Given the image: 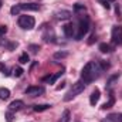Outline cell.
Returning <instances> with one entry per match:
<instances>
[{
    "instance_id": "1",
    "label": "cell",
    "mask_w": 122,
    "mask_h": 122,
    "mask_svg": "<svg viewBox=\"0 0 122 122\" xmlns=\"http://www.w3.org/2000/svg\"><path fill=\"white\" fill-rule=\"evenodd\" d=\"M101 72H102V68L99 65V61H90L84 65L81 71V80L85 84H90L101 75Z\"/></svg>"
},
{
    "instance_id": "2",
    "label": "cell",
    "mask_w": 122,
    "mask_h": 122,
    "mask_svg": "<svg viewBox=\"0 0 122 122\" xmlns=\"http://www.w3.org/2000/svg\"><path fill=\"white\" fill-rule=\"evenodd\" d=\"M90 30V17L88 16H82L78 20V27H77V33H75V40H81Z\"/></svg>"
},
{
    "instance_id": "3",
    "label": "cell",
    "mask_w": 122,
    "mask_h": 122,
    "mask_svg": "<svg viewBox=\"0 0 122 122\" xmlns=\"http://www.w3.org/2000/svg\"><path fill=\"white\" fill-rule=\"evenodd\" d=\"M84 90H85V82H84L82 80H80V81L74 82V84H72V87H71V90L65 94L64 101H71L72 98H75L77 95H80Z\"/></svg>"
},
{
    "instance_id": "4",
    "label": "cell",
    "mask_w": 122,
    "mask_h": 122,
    "mask_svg": "<svg viewBox=\"0 0 122 122\" xmlns=\"http://www.w3.org/2000/svg\"><path fill=\"white\" fill-rule=\"evenodd\" d=\"M23 10L37 11V10H40V4H37V3H21V4H16V6H13V7L10 9V13H11L13 16H16V14H19V13L23 11Z\"/></svg>"
},
{
    "instance_id": "5",
    "label": "cell",
    "mask_w": 122,
    "mask_h": 122,
    "mask_svg": "<svg viewBox=\"0 0 122 122\" xmlns=\"http://www.w3.org/2000/svg\"><path fill=\"white\" fill-rule=\"evenodd\" d=\"M17 23L23 30H31L36 26V20H34L33 16H20Z\"/></svg>"
},
{
    "instance_id": "6",
    "label": "cell",
    "mask_w": 122,
    "mask_h": 122,
    "mask_svg": "<svg viewBox=\"0 0 122 122\" xmlns=\"http://www.w3.org/2000/svg\"><path fill=\"white\" fill-rule=\"evenodd\" d=\"M111 38H112V43L115 46H121L122 44V27L121 26H114L112 27Z\"/></svg>"
},
{
    "instance_id": "7",
    "label": "cell",
    "mask_w": 122,
    "mask_h": 122,
    "mask_svg": "<svg viewBox=\"0 0 122 122\" xmlns=\"http://www.w3.org/2000/svg\"><path fill=\"white\" fill-rule=\"evenodd\" d=\"M41 94H44V87L34 85V87H29L26 90V95H30V97H38Z\"/></svg>"
},
{
    "instance_id": "8",
    "label": "cell",
    "mask_w": 122,
    "mask_h": 122,
    "mask_svg": "<svg viewBox=\"0 0 122 122\" xmlns=\"http://www.w3.org/2000/svg\"><path fill=\"white\" fill-rule=\"evenodd\" d=\"M75 29H77V27H75L72 23H68V24H65V26L62 27V31H64L65 37L72 38V37H75Z\"/></svg>"
},
{
    "instance_id": "9",
    "label": "cell",
    "mask_w": 122,
    "mask_h": 122,
    "mask_svg": "<svg viewBox=\"0 0 122 122\" xmlns=\"http://www.w3.org/2000/svg\"><path fill=\"white\" fill-rule=\"evenodd\" d=\"M43 40L46 43H54L56 41V34L53 29H47V30L43 33Z\"/></svg>"
},
{
    "instance_id": "10",
    "label": "cell",
    "mask_w": 122,
    "mask_h": 122,
    "mask_svg": "<svg viewBox=\"0 0 122 122\" xmlns=\"http://www.w3.org/2000/svg\"><path fill=\"white\" fill-rule=\"evenodd\" d=\"M24 108V102L21 101V99H16V101H13L10 105H9V109L13 112V111H20V109H23Z\"/></svg>"
},
{
    "instance_id": "11",
    "label": "cell",
    "mask_w": 122,
    "mask_h": 122,
    "mask_svg": "<svg viewBox=\"0 0 122 122\" xmlns=\"http://www.w3.org/2000/svg\"><path fill=\"white\" fill-rule=\"evenodd\" d=\"M99 98H101V92H99V90H98V88H95V90L92 91L91 97H90V104H91L92 107H95V105L98 104Z\"/></svg>"
},
{
    "instance_id": "12",
    "label": "cell",
    "mask_w": 122,
    "mask_h": 122,
    "mask_svg": "<svg viewBox=\"0 0 122 122\" xmlns=\"http://www.w3.org/2000/svg\"><path fill=\"white\" fill-rule=\"evenodd\" d=\"M54 16H56L57 20H68V19L72 16V13L68 11V10H61V11H57Z\"/></svg>"
},
{
    "instance_id": "13",
    "label": "cell",
    "mask_w": 122,
    "mask_h": 122,
    "mask_svg": "<svg viewBox=\"0 0 122 122\" xmlns=\"http://www.w3.org/2000/svg\"><path fill=\"white\" fill-rule=\"evenodd\" d=\"M64 74V70H61V71H58V72H56V74H53L51 77H47V78H44V81H47L48 84H54L58 78H60L61 75Z\"/></svg>"
},
{
    "instance_id": "14",
    "label": "cell",
    "mask_w": 122,
    "mask_h": 122,
    "mask_svg": "<svg viewBox=\"0 0 122 122\" xmlns=\"http://www.w3.org/2000/svg\"><path fill=\"white\" fill-rule=\"evenodd\" d=\"M107 118H108V119H109L111 122H122V114H119V112H115V114H109Z\"/></svg>"
},
{
    "instance_id": "15",
    "label": "cell",
    "mask_w": 122,
    "mask_h": 122,
    "mask_svg": "<svg viewBox=\"0 0 122 122\" xmlns=\"http://www.w3.org/2000/svg\"><path fill=\"white\" fill-rule=\"evenodd\" d=\"M70 119H71V112H70L68 109H65V111L61 114L58 122H70Z\"/></svg>"
},
{
    "instance_id": "16",
    "label": "cell",
    "mask_w": 122,
    "mask_h": 122,
    "mask_svg": "<svg viewBox=\"0 0 122 122\" xmlns=\"http://www.w3.org/2000/svg\"><path fill=\"white\" fill-rule=\"evenodd\" d=\"M51 108V105L50 104H41V105H34V111L36 112H43V111H47V109H50Z\"/></svg>"
},
{
    "instance_id": "17",
    "label": "cell",
    "mask_w": 122,
    "mask_h": 122,
    "mask_svg": "<svg viewBox=\"0 0 122 122\" xmlns=\"http://www.w3.org/2000/svg\"><path fill=\"white\" fill-rule=\"evenodd\" d=\"M99 51L104 53V54H107V53H111L112 48H111L109 44H107V43H101V44H99Z\"/></svg>"
},
{
    "instance_id": "18",
    "label": "cell",
    "mask_w": 122,
    "mask_h": 122,
    "mask_svg": "<svg viewBox=\"0 0 122 122\" xmlns=\"http://www.w3.org/2000/svg\"><path fill=\"white\" fill-rule=\"evenodd\" d=\"M114 104H115V98H114V97L111 95L109 101H108V102H105V104H104V105H102L101 108H102V109L105 111V109H109V108H112V107H114Z\"/></svg>"
},
{
    "instance_id": "19",
    "label": "cell",
    "mask_w": 122,
    "mask_h": 122,
    "mask_svg": "<svg viewBox=\"0 0 122 122\" xmlns=\"http://www.w3.org/2000/svg\"><path fill=\"white\" fill-rule=\"evenodd\" d=\"M10 97V90L7 88H0V99H7Z\"/></svg>"
},
{
    "instance_id": "20",
    "label": "cell",
    "mask_w": 122,
    "mask_h": 122,
    "mask_svg": "<svg viewBox=\"0 0 122 122\" xmlns=\"http://www.w3.org/2000/svg\"><path fill=\"white\" fill-rule=\"evenodd\" d=\"M119 75H121L119 72H118V74H115V75H112V77H111V78L108 80V84H107V87H108V88H111V87H112V85L115 84V81H117V80L119 78Z\"/></svg>"
},
{
    "instance_id": "21",
    "label": "cell",
    "mask_w": 122,
    "mask_h": 122,
    "mask_svg": "<svg viewBox=\"0 0 122 122\" xmlns=\"http://www.w3.org/2000/svg\"><path fill=\"white\" fill-rule=\"evenodd\" d=\"M19 61H20V64H27V62L30 61V57H29V54H27V53H23V54L20 56Z\"/></svg>"
},
{
    "instance_id": "22",
    "label": "cell",
    "mask_w": 122,
    "mask_h": 122,
    "mask_svg": "<svg viewBox=\"0 0 122 122\" xmlns=\"http://www.w3.org/2000/svg\"><path fill=\"white\" fill-rule=\"evenodd\" d=\"M23 72H24V71H23V68H21V67H14V70H13V75H14V77H17V78H19V77H21V75H23Z\"/></svg>"
},
{
    "instance_id": "23",
    "label": "cell",
    "mask_w": 122,
    "mask_h": 122,
    "mask_svg": "<svg viewBox=\"0 0 122 122\" xmlns=\"http://www.w3.org/2000/svg\"><path fill=\"white\" fill-rule=\"evenodd\" d=\"M29 50H30L33 54H37V53L40 51V46H37V44H30V46H29Z\"/></svg>"
},
{
    "instance_id": "24",
    "label": "cell",
    "mask_w": 122,
    "mask_h": 122,
    "mask_svg": "<svg viewBox=\"0 0 122 122\" xmlns=\"http://www.w3.org/2000/svg\"><path fill=\"white\" fill-rule=\"evenodd\" d=\"M67 56H68V54H67L65 51H58V53L54 54V58H56V60H60V58H65Z\"/></svg>"
},
{
    "instance_id": "25",
    "label": "cell",
    "mask_w": 122,
    "mask_h": 122,
    "mask_svg": "<svg viewBox=\"0 0 122 122\" xmlns=\"http://www.w3.org/2000/svg\"><path fill=\"white\" fill-rule=\"evenodd\" d=\"M0 72H1L3 75H6V77L9 75V70H7V67H6L3 62H0Z\"/></svg>"
},
{
    "instance_id": "26",
    "label": "cell",
    "mask_w": 122,
    "mask_h": 122,
    "mask_svg": "<svg viewBox=\"0 0 122 122\" xmlns=\"http://www.w3.org/2000/svg\"><path fill=\"white\" fill-rule=\"evenodd\" d=\"M6 121L7 122H13L14 121V117H13V112H11V111H9V112L6 114Z\"/></svg>"
},
{
    "instance_id": "27",
    "label": "cell",
    "mask_w": 122,
    "mask_h": 122,
    "mask_svg": "<svg viewBox=\"0 0 122 122\" xmlns=\"http://www.w3.org/2000/svg\"><path fill=\"white\" fill-rule=\"evenodd\" d=\"M99 65H101L102 71H105V70H108V68H109V64H108V62H105V61H99Z\"/></svg>"
},
{
    "instance_id": "28",
    "label": "cell",
    "mask_w": 122,
    "mask_h": 122,
    "mask_svg": "<svg viewBox=\"0 0 122 122\" xmlns=\"http://www.w3.org/2000/svg\"><path fill=\"white\" fill-rule=\"evenodd\" d=\"M74 9H75V11H80V10H85V6H84V4L77 3V4L74 6Z\"/></svg>"
},
{
    "instance_id": "29",
    "label": "cell",
    "mask_w": 122,
    "mask_h": 122,
    "mask_svg": "<svg viewBox=\"0 0 122 122\" xmlns=\"http://www.w3.org/2000/svg\"><path fill=\"white\" fill-rule=\"evenodd\" d=\"M98 1H99V3H101L104 7H105V9H111V4H109V1H107V0H98Z\"/></svg>"
},
{
    "instance_id": "30",
    "label": "cell",
    "mask_w": 122,
    "mask_h": 122,
    "mask_svg": "<svg viewBox=\"0 0 122 122\" xmlns=\"http://www.w3.org/2000/svg\"><path fill=\"white\" fill-rule=\"evenodd\" d=\"M6 33H7V27H6V26H0V37L4 36Z\"/></svg>"
},
{
    "instance_id": "31",
    "label": "cell",
    "mask_w": 122,
    "mask_h": 122,
    "mask_svg": "<svg viewBox=\"0 0 122 122\" xmlns=\"http://www.w3.org/2000/svg\"><path fill=\"white\" fill-rule=\"evenodd\" d=\"M95 40H97V37H95V36H91V40L88 41V44H92V43H94Z\"/></svg>"
},
{
    "instance_id": "32",
    "label": "cell",
    "mask_w": 122,
    "mask_h": 122,
    "mask_svg": "<svg viewBox=\"0 0 122 122\" xmlns=\"http://www.w3.org/2000/svg\"><path fill=\"white\" fill-rule=\"evenodd\" d=\"M102 122H111V121H109V119L107 118V119H104V121H102Z\"/></svg>"
},
{
    "instance_id": "33",
    "label": "cell",
    "mask_w": 122,
    "mask_h": 122,
    "mask_svg": "<svg viewBox=\"0 0 122 122\" xmlns=\"http://www.w3.org/2000/svg\"><path fill=\"white\" fill-rule=\"evenodd\" d=\"M107 1H109V3H111V1H115V0H107Z\"/></svg>"
},
{
    "instance_id": "34",
    "label": "cell",
    "mask_w": 122,
    "mask_h": 122,
    "mask_svg": "<svg viewBox=\"0 0 122 122\" xmlns=\"http://www.w3.org/2000/svg\"><path fill=\"white\" fill-rule=\"evenodd\" d=\"M1 4H3V3H1V0H0V7H1Z\"/></svg>"
}]
</instances>
